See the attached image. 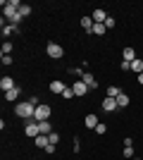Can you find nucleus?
Returning <instances> with one entry per match:
<instances>
[{"mask_svg": "<svg viewBox=\"0 0 143 160\" xmlns=\"http://www.w3.org/2000/svg\"><path fill=\"white\" fill-rule=\"evenodd\" d=\"M83 124H86V127H88V129H95V127H98V124H100V120H98V115L88 112V115H86V117H83Z\"/></svg>", "mask_w": 143, "mask_h": 160, "instance_id": "9d476101", "label": "nucleus"}, {"mask_svg": "<svg viewBox=\"0 0 143 160\" xmlns=\"http://www.w3.org/2000/svg\"><path fill=\"white\" fill-rule=\"evenodd\" d=\"M19 14H21V17H29V14H31V5L21 2V7H19Z\"/></svg>", "mask_w": 143, "mask_h": 160, "instance_id": "5701e85b", "label": "nucleus"}, {"mask_svg": "<svg viewBox=\"0 0 143 160\" xmlns=\"http://www.w3.org/2000/svg\"><path fill=\"white\" fill-rule=\"evenodd\" d=\"M138 84H141V86H143V74H138Z\"/></svg>", "mask_w": 143, "mask_h": 160, "instance_id": "2f4dec72", "label": "nucleus"}, {"mask_svg": "<svg viewBox=\"0 0 143 160\" xmlns=\"http://www.w3.org/2000/svg\"><path fill=\"white\" fill-rule=\"evenodd\" d=\"M2 65H12V58H10V55H2Z\"/></svg>", "mask_w": 143, "mask_h": 160, "instance_id": "7c9ffc66", "label": "nucleus"}, {"mask_svg": "<svg viewBox=\"0 0 143 160\" xmlns=\"http://www.w3.org/2000/svg\"><path fill=\"white\" fill-rule=\"evenodd\" d=\"M117 98H110V96H105V98H102V110H105V112H115L117 110Z\"/></svg>", "mask_w": 143, "mask_h": 160, "instance_id": "0eeeda50", "label": "nucleus"}, {"mask_svg": "<svg viewBox=\"0 0 143 160\" xmlns=\"http://www.w3.org/2000/svg\"><path fill=\"white\" fill-rule=\"evenodd\" d=\"M34 143H36L38 148H43V151H45V146L50 143V139H48V134H38V136L34 139Z\"/></svg>", "mask_w": 143, "mask_h": 160, "instance_id": "2eb2a0df", "label": "nucleus"}, {"mask_svg": "<svg viewBox=\"0 0 143 160\" xmlns=\"http://www.w3.org/2000/svg\"><path fill=\"white\" fill-rule=\"evenodd\" d=\"M62 98H64V100H72V98H74V88L67 86L64 91H62Z\"/></svg>", "mask_w": 143, "mask_h": 160, "instance_id": "4be33fe9", "label": "nucleus"}, {"mask_svg": "<svg viewBox=\"0 0 143 160\" xmlns=\"http://www.w3.org/2000/svg\"><path fill=\"white\" fill-rule=\"evenodd\" d=\"M67 88V84H62L60 79H53L50 81V93H57V96H62V91Z\"/></svg>", "mask_w": 143, "mask_h": 160, "instance_id": "1a4fd4ad", "label": "nucleus"}, {"mask_svg": "<svg viewBox=\"0 0 143 160\" xmlns=\"http://www.w3.org/2000/svg\"><path fill=\"white\" fill-rule=\"evenodd\" d=\"M93 27H95V22L91 19V17H81V29L86 33H93Z\"/></svg>", "mask_w": 143, "mask_h": 160, "instance_id": "4468645a", "label": "nucleus"}, {"mask_svg": "<svg viewBox=\"0 0 143 160\" xmlns=\"http://www.w3.org/2000/svg\"><path fill=\"white\" fill-rule=\"evenodd\" d=\"M105 27H107V29H112V27H115V17H107V22H105Z\"/></svg>", "mask_w": 143, "mask_h": 160, "instance_id": "c756f323", "label": "nucleus"}, {"mask_svg": "<svg viewBox=\"0 0 143 160\" xmlns=\"http://www.w3.org/2000/svg\"><path fill=\"white\" fill-rule=\"evenodd\" d=\"M34 112H36V105L31 103V100H26V103H17V105H14V115L21 117V120H34Z\"/></svg>", "mask_w": 143, "mask_h": 160, "instance_id": "f03ea898", "label": "nucleus"}, {"mask_svg": "<svg viewBox=\"0 0 143 160\" xmlns=\"http://www.w3.org/2000/svg\"><path fill=\"white\" fill-rule=\"evenodd\" d=\"M81 81H83V84H86V86L91 88V91H93V88H98V81H95V77H93V74H91V72H83Z\"/></svg>", "mask_w": 143, "mask_h": 160, "instance_id": "9b49d317", "label": "nucleus"}, {"mask_svg": "<svg viewBox=\"0 0 143 160\" xmlns=\"http://www.w3.org/2000/svg\"><path fill=\"white\" fill-rule=\"evenodd\" d=\"M105 31H107V27H105V24H95V27H93V33H95V36H105Z\"/></svg>", "mask_w": 143, "mask_h": 160, "instance_id": "412c9836", "label": "nucleus"}, {"mask_svg": "<svg viewBox=\"0 0 143 160\" xmlns=\"http://www.w3.org/2000/svg\"><path fill=\"white\" fill-rule=\"evenodd\" d=\"M119 69H122V72H129V69H131V62H119Z\"/></svg>", "mask_w": 143, "mask_h": 160, "instance_id": "cd10ccee", "label": "nucleus"}, {"mask_svg": "<svg viewBox=\"0 0 143 160\" xmlns=\"http://www.w3.org/2000/svg\"><path fill=\"white\" fill-rule=\"evenodd\" d=\"M129 103H131V98H129L126 93H124V91H122L119 96H117V105H119V108H129Z\"/></svg>", "mask_w": 143, "mask_h": 160, "instance_id": "dca6fc26", "label": "nucleus"}, {"mask_svg": "<svg viewBox=\"0 0 143 160\" xmlns=\"http://www.w3.org/2000/svg\"><path fill=\"white\" fill-rule=\"evenodd\" d=\"M119 93H122V88H119V86H107V91H105V96H110V98H117Z\"/></svg>", "mask_w": 143, "mask_h": 160, "instance_id": "aec40b11", "label": "nucleus"}, {"mask_svg": "<svg viewBox=\"0 0 143 160\" xmlns=\"http://www.w3.org/2000/svg\"><path fill=\"white\" fill-rule=\"evenodd\" d=\"M0 88H2V93L12 91V88H14V79H12V77H2V79H0Z\"/></svg>", "mask_w": 143, "mask_h": 160, "instance_id": "ddd939ff", "label": "nucleus"}, {"mask_svg": "<svg viewBox=\"0 0 143 160\" xmlns=\"http://www.w3.org/2000/svg\"><path fill=\"white\" fill-rule=\"evenodd\" d=\"M131 72H136V74H143V60H141V58H136V60L131 62Z\"/></svg>", "mask_w": 143, "mask_h": 160, "instance_id": "a211bd4d", "label": "nucleus"}, {"mask_svg": "<svg viewBox=\"0 0 143 160\" xmlns=\"http://www.w3.org/2000/svg\"><path fill=\"white\" fill-rule=\"evenodd\" d=\"M12 53V43L10 41H2V55H10Z\"/></svg>", "mask_w": 143, "mask_h": 160, "instance_id": "b1692460", "label": "nucleus"}, {"mask_svg": "<svg viewBox=\"0 0 143 160\" xmlns=\"http://www.w3.org/2000/svg\"><path fill=\"white\" fill-rule=\"evenodd\" d=\"M72 88H74V96H79V98H83V96H86V93L91 91V88L86 86V84H83L81 79H76L74 84H72Z\"/></svg>", "mask_w": 143, "mask_h": 160, "instance_id": "423d86ee", "label": "nucleus"}, {"mask_svg": "<svg viewBox=\"0 0 143 160\" xmlns=\"http://www.w3.org/2000/svg\"><path fill=\"white\" fill-rule=\"evenodd\" d=\"M124 158H136L134 155V146H124Z\"/></svg>", "mask_w": 143, "mask_h": 160, "instance_id": "a878e982", "label": "nucleus"}, {"mask_svg": "<svg viewBox=\"0 0 143 160\" xmlns=\"http://www.w3.org/2000/svg\"><path fill=\"white\" fill-rule=\"evenodd\" d=\"M38 129H41V134H53L55 129H53V124H50V122H38Z\"/></svg>", "mask_w": 143, "mask_h": 160, "instance_id": "f3484780", "label": "nucleus"}, {"mask_svg": "<svg viewBox=\"0 0 143 160\" xmlns=\"http://www.w3.org/2000/svg\"><path fill=\"white\" fill-rule=\"evenodd\" d=\"M93 132H95V134H98V136H102V134L107 132V124H102V122H100V124H98V127H95V129H93Z\"/></svg>", "mask_w": 143, "mask_h": 160, "instance_id": "393cba45", "label": "nucleus"}, {"mask_svg": "<svg viewBox=\"0 0 143 160\" xmlns=\"http://www.w3.org/2000/svg\"><path fill=\"white\" fill-rule=\"evenodd\" d=\"M91 19H93L95 24H105V22H107V14H105V10H102V7H98V10H93Z\"/></svg>", "mask_w": 143, "mask_h": 160, "instance_id": "6e6552de", "label": "nucleus"}, {"mask_svg": "<svg viewBox=\"0 0 143 160\" xmlns=\"http://www.w3.org/2000/svg\"><path fill=\"white\" fill-rule=\"evenodd\" d=\"M136 58H138V55H136V50H134L131 46L124 48V53H122V60H124V62H134Z\"/></svg>", "mask_w": 143, "mask_h": 160, "instance_id": "f8f14e48", "label": "nucleus"}, {"mask_svg": "<svg viewBox=\"0 0 143 160\" xmlns=\"http://www.w3.org/2000/svg\"><path fill=\"white\" fill-rule=\"evenodd\" d=\"M50 115H53V108L48 105V103H41V105H36L34 120L36 122H45V120H50Z\"/></svg>", "mask_w": 143, "mask_h": 160, "instance_id": "7ed1b4c3", "label": "nucleus"}, {"mask_svg": "<svg viewBox=\"0 0 143 160\" xmlns=\"http://www.w3.org/2000/svg\"><path fill=\"white\" fill-rule=\"evenodd\" d=\"M24 134H26L29 139H36V136L41 134V129H38V122H36V120H29L26 124H24Z\"/></svg>", "mask_w": 143, "mask_h": 160, "instance_id": "39448f33", "label": "nucleus"}, {"mask_svg": "<svg viewBox=\"0 0 143 160\" xmlns=\"http://www.w3.org/2000/svg\"><path fill=\"white\" fill-rule=\"evenodd\" d=\"M48 139H50V143H57V141H60V134L53 132V134H48Z\"/></svg>", "mask_w": 143, "mask_h": 160, "instance_id": "bb28decb", "label": "nucleus"}, {"mask_svg": "<svg viewBox=\"0 0 143 160\" xmlns=\"http://www.w3.org/2000/svg\"><path fill=\"white\" fill-rule=\"evenodd\" d=\"M45 53H48V58H53V60H62V58H64V48H62L60 43L50 41L48 48H45Z\"/></svg>", "mask_w": 143, "mask_h": 160, "instance_id": "20e7f679", "label": "nucleus"}, {"mask_svg": "<svg viewBox=\"0 0 143 160\" xmlns=\"http://www.w3.org/2000/svg\"><path fill=\"white\" fill-rule=\"evenodd\" d=\"M45 153H48V155L55 153V143H48V146H45Z\"/></svg>", "mask_w": 143, "mask_h": 160, "instance_id": "c85d7f7f", "label": "nucleus"}, {"mask_svg": "<svg viewBox=\"0 0 143 160\" xmlns=\"http://www.w3.org/2000/svg\"><path fill=\"white\" fill-rule=\"evenodd\" d=\"M0 7H2V19H10V22H12L14 17H17V12H19L21 2H19V0H2Z\"/></svg>", "mask_w": 143, "mask_h": 160, "instance_id": "f257e3e1", "label": "nucleus"}, {"mask_svg": "<svg viewBox=\"0 0 143 160\" xmlns=\"http://www.w3.org/2000/svg\"><path fill=\"white\" fill-rule=\"evenodd\" d=\"M17 98H19V88H17V86H14L12 91H7V93H5V100H10V103H14Z\"/></svg>", "mask_w": 143, "mask_h": 160, "instance_id": "6ab92c4d", "label": "nucleus"}]
</instances>
